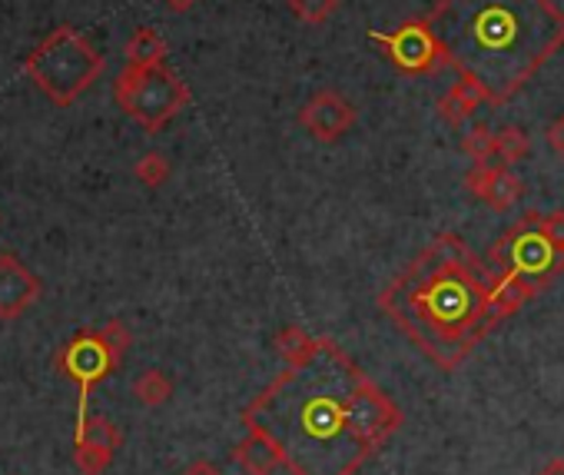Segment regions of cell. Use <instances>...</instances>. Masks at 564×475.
Wrapping results in <instances>:
<instances>
[{
	"label": "cell",
	"instance_id": "23",
	"mask_svg": "<svg viewBox=\"0 0 564 475\" xmlns=\"http://www.w3.org/2000/svg\"><path fill=\"white\" fill-rule=\"evenodd\" d=\"M544 137H547V147H551L557 156H564V114L547 127V133H544Z\"/></svg>",
	"mask_w": 564,
	"mask_h": 475
},
{
	"label": "cell",
	"instance_id": "13",
	"mask_svg": "<svg viewBox=\"0 0 564 475\" xmlns=\"http://www.w3.org/2000/svg\"><path fill=\"white\" fill-rule=\"evenodd\" d=\"M166 41L160 37V31L153 28H137L133 37L127 41V64L130 67H156V64H166Z\"/></svg>",
	"mask_w": 564,
	"mask_h": 475
},
{
	"label": "cell",
	"instance_id": "11",
	"mask_svg": "<svg viewBox=\"0 0 564 475\" xmlns=\"http://www.w3.org/2000/svg\"><path fill=\"white\" fill-rule=\"evenodd\" d=\"M41 280L24 267L18 253H0V320L11 323L41 300Z\"/></svg>",
	"mask_w": 564,
	"mask_h": 475
},
{
	"label": "cell",
	"instance_id": "15",
	"mask_svg": "<svg viewBox=\"0 0 564 475\" xmlns=\"http://www.w3.org/2000/svg\"><path fill=\"white\" fill-rule=\"evenodd\" d=\"M133 396L147 406V409H156V406H166L170 396H173V379L163 373V369H147L137 376L133 382Z\"/></svg>",
	"mask_w": 564,
	"mask_h": 475
},
{
	"label": "cell",
	"instance_id": "16",
	"mask_svg": "<svg viewBox=\"0 0 564 475\" xmlns=\"http://www.w3.org/2000/svg\"><path fill=\"white\" fill-rule=\"evenodd\" d=\"M113 455H117V449H110V445H100V442H90V439L74 442V465L84 475H104L110 468Z\"/></svg>",
	"mask_w": 564,
	"mask_h": 475
},
{
	"label": "cell",
	"instance_id": "5",
	"mask_svg": "<svg viewBox=\"0 0 564 475\" xmlns=\"http://www.w3.org/2000/svg\"><path fill=\"white\" fill-rule=\"evenodd\" d=\"M113 97L120 110L137 120L147 133H160L183 107H189L193 94L166 64L156 67H130L113 80Z\"/></svg>",
	"mask_w": 564,
	"mask_h": 475
},
{
	"label": "cell",
	"instance_id": "24",
	"mask_svg": "<svg viewBox=\"0 0 564 475\" xmlns=\"http://www.w3.org/2000/svg\"><path fill=\"white\" fill-rule=\"evenodd\" d=\"M183 475H223L216 465H209V462H193Z\"/></svg>",
	"mask_w": 564,
	"mask_h": 475
},
{
	"label": "cell",
	"instance_id": "4",
	"mask_svg": "<svg viewBox=\"0 0 564 475\" xmlns=\"http://www.w3.org/2000/svg\"><path fill=\"white\" fill-rule=\"evenodd\" d=\"M104 67V54L74 28H57L24 61L28 77L54 107H70L77 97H84Z\"/></svg>",
	"mask_w": 564,
	"mask_h": 475
},
{
	"label": "cell",
	"instance_id": "3",
	"mask_svg": "<svg viewBox=\"0 0 564 475\" xmlns=\"http://www.w3.org/2000/svg\"><path fill=\"white\" fill-rule=\"evenodd\" d=\"M379 306L438 369H455L498 323L491 280L455 233L435 236L386 287Z\"/></svg>",
	"mask_w": 564,
	"mask_h": 475
},
{
	"label": "cell",
	"instance_id": "21",
	"mask_svg": "<svg viewBox=\"0 0 564 475\" xmlns=\"http://www.w3.org/2000/svg\"><path fill=\"white\" fill-rule=\"evenodd\" d=\"M310 333H303V330H296V326H286L279 336H275V349L286 356V359H296L306 346H310Z\"/></svg>",
	"mask_w": 564,
	"mask_h": 475
},
{
	"label": "cell",
	"instance_id": "8",
	"mask_svg": "<svg viewBox=\"0 0 564 475\" xmlns=\"http://www.w3.org/2000/svg\"><path fill=\"white\" fill-rule=\"evenodd\" d=\"M369 41L386 47V57L392 61L395 71L402 74H435L442 67H448L445 47L438 41V34L432 31V24L425 18L419 21H405L402 28H395L392 34H369Z\"/></svg>",
	"mask_w": 564,
	"mask_h": 475
},
{
	"label": "cell",
	"instance_id": "26",
	"mask_svg": "<svg viewBox=\"0 0 564 475\" xmlns=\"http://www.w3.org/2000/svg\"><path fill=\"white\" fill-rule=\"evenodd\" d=\"M538 475H564V458H551Z\"/></svg>",
	"mask_w": 564,
	"mask_h": 475
},
{
	"label": "cell",
	"instance_id": "19",
	"mask_svg": "<svg viewBox=\"0 0 564 475\" xmlns=\"http://www.w3.org/2000/svg\"><path fill=\"white\" fill-rule=\"evenodd\" d=\"M133 176L143 183V186H150V190H156V186H163L166 180H170V160L163 156V153H143L140 160H137V166H133Z\"/></svg>",
	"mask_w": 564,
	"mask_h": 475
},
{
	"label": "cell",
	"instance_id": "22",
	"mask_svg": "<svg viewBox=\"0 0 564 475\" xmlns=\"http://www.w3.org/2000/svg\"><path fill=\"white\" fill-rule=\"evenodd\" d=\"M541 229L547 236V244L564 257V213H541Z\"/></svg>",
	"mask_w": 564,
	"mask_h": 475
},
{
	"label": "cell",
	"instance_id": "1",
	"mask_svg": "<svg viewBox=\"0 0 564 475\" xmlns=\"http://www.w3.org/2000/svg\"><path fill=\"white\" fill-rule=\"evenodd\" d=\"M242 425L293 475H356L402 412L333 339L313 336L242 409Z\"/></svg>",
	"mask_w": 564,
	"mask_h": 475
},
{
	"label": "cell",
	"instance_id": "2",
	"mask_svg": "<svg viewBox=\"0 0 564 475\" xmlns=\"http://www.w3.org/2000/svg\"><path fill=\"white\" fill-rule=\"evenodd\" d=\"M425 21L448 67L481 80L491 107H505L564 47L554 0H435Z\"/></svg>",
	"mask_w": 564,
	"mask_h": 475
},
{
	"label": "cell",
	"instance_id": "17",
	"mask_svg": "<svg viewBox=\"0 0 564 475\" xmlns=\"http://www.w3.org/2000/svg\"><path fill=\"white\" fill-rule=\"evenodd\" d=\"M524 153H528V133L521 127H501L495 133V156H498V163L511 166V163L524 160Z\"/></svg>",
	"mask_w": 564,
	"mask_h": 475
},
{
	"label": "cell",
	"instance_id": "18",
	"mask_svg": "<svg viewBox=\"0 0 564 475\" xmlns=\"http://www.w3.org/2000/svg\"><path fill=\"white\" fill-rule=\"evenodd\" d=\"M462 150L471 163H491L495 160V133L488 123H475L465 140H462Z\"/></svg>",
	"mask_w": 564,
	"mask_h": 475
},
{
	"label": "cell",
	"instance_id": "9",
	"mask_svg": "<svg viewBox=\"0 0 564 475\" xmlns=\"http://www.w3.org/2000/svg\"><path fill=\"white\" fill-rule=\"evenodd\" d=\"M352 123H356V107L336 90H319L300 110V127L319 143L343 140L352 130Z\"/></svg>",
	"mask_w": 564,
	"mask_h": 475
},
{
	"label": "cell",
	"instance_id": "20",
	"mask_svg": "<svg viewBox=\"0 0 564 475\" xmlns=\"http://www.w3.org/2000/svg\"><path fill=\"white\" fill-rule=\"evenodd\" d=\"M293 14L310 24V28H323L336 11H339V0H290Z\"/></svg>",
	"mask_w": 564,
	"mask_h": 475
},
{
	"label": "cell",
	"instance_id": "25",
	"mask_svg": "<svg viewBox=\"0 0 564 475\" xmlns=\"http://www.w3.org/2000/svg\"><path fill=\"white\" fill-rule=\"evenodd\" d=\"M163 4H166L173 14H186L189 8H196V4H199V0H163Z\"/></svg>",
	"mask_w": 564,
	"mask_h": 475
},
{
	"label": "cell",
	"instance_id": "6",
	"mask_svg": "<svg viewBox=\"0 0 564 475\" xmlns=\"http://www.w3.org/2000/svg\"><path fill=\"white\" fill-rule=\"evenodd\" d=\"M488 260H491V267H498V273L518 277V280L531 283L538 293L557 273H564V257L547 244V236L541 229V213H524L495 244Z\"/></svg>",
	"mask_w": 564,
	"mask_h": 475
},
{
	"label": "cell",
	"instance_id": "12",
	"mask_svg": "<svg viewBox=\"0 0 564 475\" xmlns=\"http://www.w3.org/2000/svg\"><path fill=\"white\" fill-rule=\"evenodd\" d=\"M488 100V90L481 87V80H475L471 74H458V80L445 90V97L438 100V117L448 127H462L465 120L475 117V110Z\"/></svg>",
	"mask_w": 564,
	"mask_h": 475
},
{
	"label": "cell",
	"instance_id": "14",
	"mask_svg": "<svg viewBox=\"0 0 564 475\" xmlns=\"http://www.w3.org/2000/svg\"><path fill=\"white\" fill-rule=\"evenodd\" d=\"M232 462L246 472V475H272L279 468L275 452L269 449V442H262L259 435H246L236 449H232Z\"/></svg>",
	"mask_w": 564,
	"mask_h": 475
},
{
	"label": "cell",
	"instance_id": "7",
	"mask_svg": "<svg viewBox=\"0 0 564 475\" xmlns=\"http://www.w3.org/2000/svg\"><path fill=\"white\" fill-rule=\"evenodd\" d=\"M123 363V356L113 349V343L107 339L104 330H80L57 356V369L77 382L80 389V406H77V425L87 419V399L94 392V386H100L117 366Z\"/></svg>",
	"mask_w": 564,
	"mask_h": 475
},
{
	"label": "cell",
	"instance_id": "10",
	"mask_svg": "<svg viewBox=\"0 0 564 475\" xmlns=\"http://www.w3.org/2000/svg\"><path fill=\"white\" fill-rule=\"evenodd\" d=\"M465 186L471 196L498 213H508L524 196V180L508 163H471V170L465 173Z\"/></svg>",
	"mask_w": 564,
	"mask_h": 475
}]
</instances>
